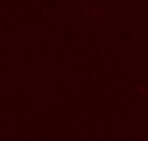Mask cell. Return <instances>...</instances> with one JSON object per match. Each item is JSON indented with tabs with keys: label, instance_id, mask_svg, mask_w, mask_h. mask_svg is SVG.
I'll use <instances>...</instances> for the list:
<instances>
[{
	"label": "cell",
	"instance_id": "1",
	"mask_svg": "<svg viewBox=\"0 0 148 141\" xmlns=\"http://www.w3.org/2000/svg\"><path fill=\"white\" fill-rule=\"evenodd\" d=\"M138 91H139L140 93H143V92H145V91H147V87L145 86L144 84H140L139 86H138Z\"/></svg>",
	"mask_w": 148,
	"mask_h": 141
}]
</instances>
